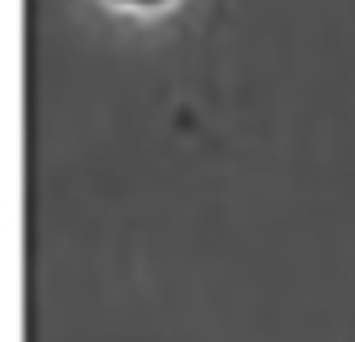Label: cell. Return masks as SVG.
<instances>
[{
  "label": "cell",
  "mask_w": 355,
  "mask_h": 342,
  "mask_svg": "<svg viewBox=\"0 0 355 342\" xmlns=\"http://www.w3.org/2000/svg\"><path fill=\"white\" fill-rule=\"evenodd\" d=\"M124 5H159V0H124Z\"/></svg>",
  "instance_id": "1"
}]
</instances>
